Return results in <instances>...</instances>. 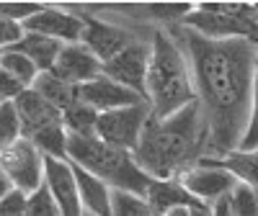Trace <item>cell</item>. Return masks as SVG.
Returning <instances> with one entry per match:
<instances>
[{"label": "cell", "mask_w": 258, "mask_h": 216, "mask_svg": "<svg viewBox=\"0 0 258 216\" xmlns=\"http://www.w3.org/2000/svg\"><path fill=\"white\" fill-rule=\"evenodd\" d=\"M191 64L197 108L204 126V160L240 149L253 108L255 41L207 39L183 26H168Z\"/></svg>", "instance_id": "6da1fadb"}, {"label": "cell", "mask_w": 258, "mask_h": 216, "mask_svg": "<svg viewBox=\"0 0 258 216\" xmlns=\"http://www.w3.org/2000/svg\"><path fill=\"white\" fill-rule=\"evenodd\" d=\"M132 155L153 180H178L197 167L204 160V126L197 103L163 121L150 116Z\"/></svg>", "instance_id": "7a4b0ae2"}, {"label": "cell", "mask_w": 258, "mask_h": 216, "mask_svg": "<svg viewBox=\"0 0 258 216\" xmlns=\"http://www.w3.org/2000/svg\"><path fill=\"white\" fill-rule=\"evenodd\" d=\"M150 116L163 121L197 103L191 64L170 29H150V67L145 80Z\"/></svg>", "instance_id": "3957f363"}, {"label": "cell", "mask_w": 258, "mask_h": 216, "mask_svg": "<svg viewBox=\"0 0 258 216\" xmlns=\"http://www.w3.org/2000/svg\"><path fill=\"white\" fill-rule=\"evenodd\" d=\"M68 160L119 193L145 198L153 185V178L142 172L132 152L116 149L98 137H68Z\"/></svg>", "instance_id": "277c9868"}, {"label": "cell", "mask_w": 258, "mask_h": 216, "mask_svg": "<svg viewBox=\"0 0 258 216\" xmlns=\"http://www.w3.org/2000/svg\"><path fill=\"white\" fill-rule=\"evenodd\" d=\"M183 29L207 39H250L258 41V13L253 3H197L183 18Z\"/></svg>", "instance_id": "5b68a950"}, {"label": "cell", "mask_w": 258, "mask_h": 216, "mask_svg": "<svg viewBox=\"0 0 258 216\" xmlns=\"http://www.w3.org/2000/svg\"><path fill=\"white\" fill-rule=\"evenodd\" d=\"M70 8H75L80 16H83V39L80 44L88 49L101 64L111 62L116 54H121L132 41L142 34L140 29H129V26H121V24H114V21L103 18V16H93V13H85L80 11L75 3H68Z\"/></svg>", "instance_id": "8992f818"}, {"label": "cell", "mask_w": 258, "mask_h": 216, "mask_svg": "<svg viewBox=\"0 0 258 216\" xmlns=\"http://www.w3.org/2000/svg\"><path fill=\"white\" fill-rule=\"evenodd\" d=\"M147 121H150V103L119 108V111H109V114H98L96 137L106 144L116 147V149L135 152Z\"/></svg>", "instance_id": "52a82bcc"}, {"label": "cell", "mask_w": 258, "mask_h": 216, "mask_svg": "<svg viewBox=\"0 0 258 216\" xmlns=\"http://www.w3.org/2000/svg\"><path fill=\"white\" fill-rule=\"evenodd\" d=\"M0 170L6 172V178L16 190L31 196L44 183V155L29 139H18L0 152Z\"/></svg>", "instance_id": "ba28073f"}, {"label": "cell", "mask_w": 258, "mask_h": 216, "mask_svg": "<svg viewBox=\"0 0 258 216\" xmlns=\"http://www.w3.org/2000/svg\"><path fill=\"white\" fill-rule=\"evenodd\" d=\"M21 26H24L26 34L47 36V39L59 41V44H78L85 29L83 16L68 3H44L39 13L26 18Z\"/></svg>", "instance_id": "9c48e42d"}, {"label": "cell", "mask_w": 258, "mask_h": 216, "mask_svg": "<svg viewBox=\"0 0 258 216\" xmlns=\"http://www.w3.org/2000/svg\"><path fill=\"white\" fill-rule=\"evenodd\" d=\"M147 67H150V31H147V36L140 34L121 54H116L111 62H106L103 64V75L145 98Z\"/></svg>", "instance_id": "30bf717a"}, {"label": "cell", "mask_w": 258, "mask_h": 216, "mask_svg": "<svg viewBox=\"0 0 258 216\" xmlns=\"http://www.w3.org/2000/svg\"><path fill=\"white\" fill-rule=\"evenodd\" d=\"M178 183L197 201L209 203V206L217 203L220 198H227L235 190V185H238V180H235L227 170L212 165V162H204V160L197 167H191L188 172H183V175L178 178Z\"/></svg>", "instance_id": "8fae6325"}, {"label": "cell", "mask_w": 258, "mask_h": 216, "mask_svg": "<svg viewBox=\"0 0 258 216\" xmlns=\"http://www.w3.org/2000/svg\"><path fill=\"white\" fill-rule=\"evenodd\" d=\"M78 100H83L85 105H91L96 114H109V111H119V108L147 103L140 93L124 88V85L114 82L111 77H106V75L80 85L78 88Z\"/></svg>", "instance_id": "7c38bea8"}, {"label": "cell", "mask_w": 258, "mask_h": 216, "mask_svg": "<svg viewBox=\"0 0 258 216\" xmlns=\"http://www.w3.org/2000/svg\"><path fill=\"white\" fill-rule=\"evenodd\" d=\"M44 185L49 188L62 216H85L80 196H78L75 170H73L70 160L44 157Z\"/></svg>", "instance_id": "4fadbf2b"}, {"label": "cell", "mask_w": 258, "mask_h": 216, "mask_svg": "<svg viewBox=\"0 0 258 216\" xmlns=\"http://www.w3.org/2000/svg\"><path fill=\"white\" fill-rule=\"evenodd\" d=\"M52 75H57L59 80L80 88V85L103 75V64L78 41V44H64L62 47L54 67H52Z\"/></svg>", "instance_id": "5bb4252c"}, {"label": "cell", "mask_w": 258, "mask_h": 216, "mask_svg": "<svg viewBox=\"0 0 258 216\" xmlns=\"http://www.w3.org/2000/svg\"><path fill=\"white\" fill-rule=\"evenodd\" d=\"M13 103H16V111H18V119H21V134H24V139H31L34 134L41 132V129L62 121V114L57 111V108L49 105L31 88L24 90Z\"/></svg>", "instance_id": "9a60e30c"}, {"label": "cell", "mask_w": 258, "mask_h": 216, "mask_svg": "<svg viewBox=\"0 0 258 216\" xmlns=\"http://www.w3.org/2000/svg\"><path fill=\"white\" fill-rule=\"evenodd\" d=\"M73 165V162H70ZM75 170V180H78V196L83 203V211L91 216H111V188L101 183L96 175L85 172L83 167L73 165Z\"/></svg>", "instance_id": "2e32d148"}, {"label": "cell", "mask_w": 258, "mask_h": 216, "mask_svg": "<svg viewBox=\"0 0 258 216\" xmlns=\"http://www.w3.org/2000/svg\"><path fill=\"white\" fill-rule=\"evenodd\" d=\"M64 44H59V41L54 39H47V36H39V34H26L21 36L16 44L11 47V52H18V54H24L26 59H31L36 64V70L39 72H52L54 67V62L59 57Z\"/></svg>", "instance_id": "e0dca14e"}, {"label": "cell", "mask_w": 258, "mask_h": 216, "mask_svg": "<svg viewBox=\"0 0 258 216\" xmlns=\"http://www.w3.org/2000/svg\"><path fill=\"white\" fill-rule=\"evenodd\" d=\"M145 201L153 206V211L160 213V216H165L170 208L197 203V198H194L178 180H153V185L147 188Z\"/></svg>", "instance_id": "ac0fdd59"}, {"label": "cell", "mask_w": 258, "mask_h": 216, "mask_svg": "<svg viewBox=\"0 0 258 216\" xmlns=\"http://www.w3.org/2000/svg\"><path fill=\"white\" fill-rule=\"evenodd\" d=\"M31 90L39 93L49 105H54L59 114L68 111V108L78 100V88H75V85L59 80V77L52 75V72H39L36 82L31 85Z\"/></svg>", "instance_id": "d6986e66"}, {"label": "cell", "mask_w": 258, "mask_h": 216, "mask_svg": "<svg viewBox=\"0 0 258 216\" xmlns=\"http://www.w3.org/2000/svg\"><path fill=\"white\" fill-rule=\"evenodd\" d=\"M204 162H212V165L227 170L238 183L250 185V188L258 190V149H250V152L235 149V152H230L222 160H204Z\"/></svg>", "instance_id": "ffe728a7"}, {"label": "cell", "mask_w": 258, "mask_h": 216, "mask_svg": "<svg viewBox=\"0 0 258 216\" xmlns=\"http://www.w3.org/2000/svg\"><path fill=\"white\" fill-rule=\"evenodd\" d=\"M62 124L68 137H96L98 114L83 100H75L68 111H62Z\"/></svg>", "instance_id": "44dd1931"}, {"label": "cell", "mask_w": 258, "mask_h": 216, "mask_svg": "<svg viewBox=\"0 0 258 216\" xmlns=\"http://www.w3.org/2000/svg\"><path fill=\"white\" fill-rule=\"evenodd\" d=\"M0 70H3L6 75H11L13 80H18L24 88H31V85L36 82L39 77V70H36V64L31 59H26L24 54H18V52H0Z\"/></svg>", "instance_id": "7402d4cb"}, {"label": "cell", "mask_w": 258, "mask_h": 216, "mask_svg": "<svg viewBox=\"0 0 258 216\" xmlns=\"http://www.w3.org/2000/svg\"><path fill=\"white\" fill-rule=\"evenodd\" d=\"M111 216H160L153 211L145 198L132 196V193H111Z\"/></svg>", "instance_id": "603a6c76"}, {"label": "cell", "mask_w": 258, "mask_h": 216, "mask_svg": "<svg viewBox=\"0 0 258 216\" xmlns=\"http://www.w3.org/2000/svg\"><path fill=\"white\" fill-rule=\"evenodd\" d=\"M18 139H24L21 134V119L16 111V103H0V152L16 144Z\"/></svg>", "instance_id": "cb8c5ba5"}, {"label": "cell", "mask_w": 258, "mask_h": 216, "mask_svg": "<svg viewBox=\"0 0 258 216\" xmlns=\"http://www.w3.org/2000/svg\"><path fill=\"white\" fill-rule=\"evenodd\" d=\"M230 213L232 216H258V190L238 183L230 193Z\"/></svg>", "instance_id": "d4e9b609"}, {"label": "cell", "mask_w": 258, "mask_h": 216, "mask_svg": "<svg viewBox=\"0 0 258 216\" xmlns=\"http://www.w3.org/2000/svg\"><path fill=\"white\" fill-rule=\"evenodd\" d=\"M24 216H62L49 188L44 183H41L31 196H26V213Z\"/></svg>", "instance_id": "484cf974"}, {"label": "cell", "mask_w": 258, "mask_h": 216, "mask_svg": "<svg viewBox=\"0 0 258 216\" xmlns=\"http://www.w3.org/2000/svg\"><path fill=\"white\" fill-rule=\"evenodd\" d=\"M41 6L44 3H31V0H0V18L24 24L26 18L41 11Z\"/></svg>", "instance_id": "4316f807"}, {"label": "cell", "mask_w": 258, "mask_h": 216, "mask_svg": "<svg viewBox=\"0 0 258 216\" xmlns=\"http://www.w3.org/2000/svg\"><path fill=\"white\" fill-rule=\"evenodd\" d=\"M240 149L250 152V149H258V41H255V72H253V108H250V124L245 139L240 144Z\"/></svg>", "instance_id": "83f0119b"}, {"label": "cell", "mask_w": 258, "mask_h": 216, "mask_svg": "<svg viewBox=\"0 0 258 216\" xmlns=\"http://www.w3.org/2000/svg\"><path fill=\"white\" fill-rule=\"evenodd\" d=\"M26 213V193L11 190L8 196L0 201V216H24Z\"/></svg>", "instance_id": "f1b7e54d"}, {"label": "cell", "mask_w": 258, "mask_h": 216, "mask_svg": "<svg viewBox=\"0 0 258 216\" xmlns=\"http://www.w3.org/2000/svg\"><path fill=\"white\" fill-rule=\"evenodd\" d=\"M21 36H24V26L16 24V21H6V18H0V52L11 49Z\"/></svg>", "instance_id": "f546056e"}, {"label": "cell", "mask_w": 258, "mask_h": 216, "mask_svg": "<svg viewBox=\"0 0 258 216\" xmlns=\"http://www.w3.org/2000/svg\"><path fill=\"white\" fill-rule=\"evenodd\" d=\"M24 90H29V88H24L18 80H13L11 75H6L3 70H0V103H11V100H16Z\"/></svg>", "instance_id": "4dcf8cb0"}, {"label": "cell", "mask_w": 258, "mask_h": 216, "mask_svg": "<svg viewBox=\"0 0 258 216\" xmlns=\"http://www.w3.org/2000/svg\"><path fill=\"white\" fill-rule=\"evenodd\" d=\"M165 216H212V206L209 203H191V206H178V208H170Z\"/></svg>", "instance_id": "1f68e13d"}, {"label": "cell", "mask_w": 258, "mask_h": 216, "mask_svg": "<svg viewBox=\"0 0 258 216\" xmlns=\"http://www.w3.org/2000/svg\"><path fill=\"white\" fill-rule=\"evenodd\" d=\"M212 216H232L230 213V196L220 198L217 203H212Z\"/></svg>", "instance_id": "d6a6232c"}, {"label": "cell", "mask_w": 258, "mask_h": 216, "mask_svg": "<svg viewBox=\"0 0 258 216\" xmlns=\"http://www.w3.org/2000/svg\"><path fill=\"white\" fill-rule=\"evenodd\" d=\"M13 190V185H11V180L6 178V172L3 170H0V201H3L6 196H8V193Z\"/></svg>", "instance_id": "836d02e7"}, {"label": "cell", "mask_w": 258, "mask_h": 216, "mask_svg": "<svg viewBox=\"0 0 258 216\" xmlns=\"http://www.w3.org/2000/svg\"><path fill=\"white\" fill-rule=\"evenodd\" d=\"M85 216H91V213H85Z\"/></svg>", "instance_id": "e575fe53"}]
</instances>
